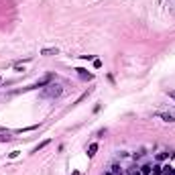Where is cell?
<instances>
[{"instance_id":"obj_7","label":"cell","mask_w":175,"mask_h":175,"mask_svg":"<svg viewBox=\"0 0 175 175\" xmlns=\"http://www.w3.org/2000/svg\"><path fill=\"white\" fill-rule=\"evenodd\" d=\"M96 151H98V143H92L90 147H88V157H94Z\"/></svg>"},{"instance_id":"obj_13","label":"cell","mask_w":175,"mask_h":175,"mask_svg":"<svg viewBox=\"0 0 175 175\" xmlns=\"http://www.w3.org/2000/svg\"><path fill=\"white\" fill-rule=\"evenodd\" d=\"M167 96H169V98H173V100H175V90H167Z\"/></svg>"},{"instance_id":"obj_11","label":"cell","mask_w":175,"mask_h":175,"mask_svg":"<svg viewBox=\"0 0 175 175\" xmlns=\"http://www.w3.org/2000/svg\"><path fill=\"white\" fill-rule=\"evenodd\" d=\"M94 67H96V69L102 67V61H100V59H94Z\"/></svg>"},{"instance_id":"obj_5","label":"cell","mask_w":175,"mask_h":175,"mask_svg":"<svg viewBox=\"0 0 175 175\" xmlns=\"http://www.w3.org/2000/svg\"><path fill=\"white\" fill-rule=\"evenodd\" d=\"M75 71H78V75H79L82 79H92V74H88V71H86L84 67H78Z\"/></svg>"},{"instance_id":"obj_10","label":"cell","mask_w":175,"mask_h":175,"mask_svg":"<svg viewBox=\"0 0 175 175\" xmlns=\"http://www.w3.org/2000/svg\"><path fill=\"white\" fill-rule=\"evenodd\" d=\"M47 145H49V141H43V143H41V145H37V147L33 149V153H39V151H43V149H45Z\"/></svg>"},{"instance_id":"obj_4","label":"cell","mask_w":175,"mask_h":175,"mask_svg":"<svg viewBox=\"0 0 175 175\" xmlns=\"http://www.w3.org/2000/svg\"><path fill=\"white\" fill-rule=\"evenodd\" d=\"M110 173H112V175H124V171H122V167H120V165L112 163V165H110Z\"/></svg>"},{"instance_id":"obj_12","label":"cell","mask_w":175,"mask_h":175,"mask_svg":"<svg viewBox=\"0 0 175 175\" xmlns=\"http://www.w3.org/2000/svg\"><path fill=\"white\" fill-rule=\"evenodd\" d=\"M10 139H12V136H0V143H8Z\"/></svg>"},{"instance_id":"obj_9","label":"cell","mask_w":175,"mask_h":175,"mask_svg":"<svg viewBox=\"0 0 175 175\" xmlns=\"http://www.w3.org/2000/svg\"><path fill=\"white\" fill-rule=\"evenodd\" d=\"M151 175H163V167H161V165H155L151 169Z\"/></svg>"},{"instance_id":"obj_1","label":"cell","mask_w":175,"mask_h":175,"mask_svg":"<svg viewBox=\"0 0 175 175\" xmlns=\"http://www.w3.org/2000/svg\"><path fill=\"white\" fill-rule=\"evenodd\" d=\"M61 94H63V88L59 84H49L45 90H43V96L45 98H59Z\"/></svg>"},{"instance_id":"obj_15","label":"cell","mask_w":175,"mask_h":175,"mask_svg":"<svg viewBox=\"0 0 175 175\" xmlns=\"http://www.w3.org/2000/svg\"><path fill=\"white\" fill-rule=\"evenodd\" d=\"M0 79H2V78H0Z\"/></svg>"},{"instance_id":"obj_2","label":"cell","mask_w":175,"mask_h":175,"mask_svg":"<svg viewBox=\"0 0 175 175\" xmlns=\"http://www.w3.org/2000/svg\"><path fill=\"white\" fill-rule=\"evenodd\" d=\"M51 79H53V74H47L45 78H41L39 82L35 86H31V88H27V90H37V88H45V86H49L51 84Z\"/></svg>"},{"instance_id":"obj_8","label":"cell","mask_w":175,"mask_h":175,"mask_svg":"<svg viewBox=\"0 0 175 175\" xmlns=\"http://www.w3.org/2000/svg\"><path fill=\"white\" fill-rule=\"evenodd\" d=\"M173 153H169V151H161V153H157V159L159 161H163V159H167V157H171Z\"/></svg>"},{"instance_id":"obj_14","label":"cell","mask_w":175,"mask_h":175,"mask_svg":"<svg viewBox=\"0 0 175 175\" xmlns=\"http://www.w3.org/2000/svg\"><path fill=\"white\" fill-rule=\"evenodd\" d=\"M104 175H112V173H110V171H106V173H104Z\"/></svg>"},{"instance_id":"obj_6","label":"cell","mask_w":175,"mask_h":175,"mask_svg":"<svg viewBox=\"0 0 175 175\" xmlns=\"http://www.w3.org/2000/svg\"><path fill=\"white\" fill-rule=\"evenodd\" d=\"M157 116H159V118H163L165 122H173V120H175V116H173V114H165V112H159Z\"/></svg>"},{"instance_id":"obj_3","label":"cell","mask_w":175,"mask_h":175,"mask_svg":"<svg viewBox=\"0 0 175 175\" xmlns=\"http://www.w3.org/2000/svg\"><path fill=\"white\" fill-rule=\"evenodd\" d=\"M59 53V49L57 47H45V49L41 51V55H45V57H49V55H57Z\"/></svg>"},{"instance_id":"obj_16","label":"cell","mask_w":175,"mask_h":175,"mask_svg":"<svg viewBox=\"0 0 175 175\" xmlns=\"http://www.w3.org/2000/svg\"><path fill=\"white\" fill-rule=\"evenodd\" d=\"M163 175H165V173H163Z\"/></svg>"}]
</instances>
